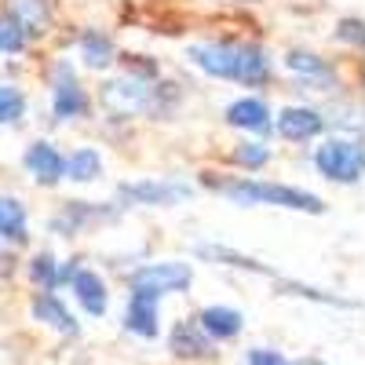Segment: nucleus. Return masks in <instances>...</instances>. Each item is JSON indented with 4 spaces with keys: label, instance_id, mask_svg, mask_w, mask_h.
<instances>
[{
    "label": "nucleus",
    "instance_id": "nucleus-1",
    "mask_svg": "<svg viewBox=\"0 0 365 365\" xmlns=\"http://www.w3.org/2000/svg\"><path fill=\"white\" fill-rule=\"evenodd\" d=\"M190 58L194 66L223 81L263 84L270 77V58L259 44H194Z\"/></svg>",
    "mask_w": 365,
    "mask_h": 365
},
{
    "label": "nucleus",
    "instance_id": "nucleus-2",
    "mask_svg": "<svg viewBox=\"0 0 365 365\" xmlns=\"http://www.w3.org/2000/svg\"><path fill=\"white\" fill-rule=\"evenodd\" d=\"M230 201L237 205H278V208H296V212H322V197L296 190V187H282V182H256V179H237V182H223L220 187Z\"/></svg>",
    "mask_w": 365,
    "mask_h": 365
},
{
    "label": "nucleus",
    "instance_id": "nucleus-3",
    "mask_svg": "<svg viewBox=\"0 0 365 365\" xmlns=\"http://www.w3.org/2000/svg\"><path fill=\"white\" fill-rule=\"evenodd\" d=\"M314 165L332 182H358L365 168V150L358 139H329L314 150Z\"/></svg>",
    "mask_w": 365,
    "mask_h": 365
},
{
    "label": "nucleus",
    "instance_id": "nucleus-4",
    "mask_svg": "<svg viewBox=\"0 0 365 365\" xmlns=\"http://www.w3.org/2000/svg\"><path fill=\"white\" fill-rule=\"evenodd\" d=\"M194 285V270L187 263H150L132 274V292H150V296H165V292H187Z\"/></svg>",
    "mask_w": 365,
    "mask_h": 365
},
{
    "label": "nucleus",
    "instance_id": "nucleus-5",
    "mask_svg": "<svg viewBox=\"0 0 365 365\" xmlns=\"http://www.w3.org/2000/svg\"><path fill=\"white\" fill-rule=\"evenodd\" d=\"M154 99H158V88L146 77H120L103 88V103L113 113H146L154 110Z\"/></svg>",
    "mask_w": 365,
    "mask_h": 365
},
{
    "label": "nucleus",
    "instance_id": "nucleus-6",
    "mask_svg": "<svg viewBox=\"0 0 365 365\" xmlns=\"http://www.w3.org/2000/svg\"><path fill=\"white\" fill-rule=\"evenodd\" d=\"M190 194L194 190L187 182H172V179H143L120 187V197L132 205H175V201H187Z\"/></svg>",
    "mask_w": 365,
    "mask_h": 365
},
{
    "label": "nucleus",
    "instance_id": "nucleus-7",
    "mask_svg": "<svg viewBox=\"0 0 365 365\" xmlns=\"http://www.w3.org/2000/svg\"><path fill=\"white\" fill-rule=\"evenodd\" d=\"M285 66H289V73H296L303 84H311V91H336L340 88V73L332 70L322 55H314V51H289L285 55Z\"/></svg>",
    "mask_w": 365,
    "mask_h": 365
},
{
    "label": "nucleus",
    "instance_id": "nucleus-8",
    "mask_svg": "<svg viewBox=\"0 0 365 365\" xmlns=\"http://www.w3.org/2000/svg\"><path fill=\"white\" fill-rule=\"evenodd\" d=\"M51 110H55L58 120H73V117H84L88 113V96H84V88L77 84V77H73L70 66H58Z\"/></svg>",
    "mask_w": 365,
    "mask_h": 365
},
{
    "label": "nucleus",
    "instance_id": "nucleus-9",
    "mask_svg": "<svg viewBox=\"0 0 365 365\" xmlns=\"http://www.w3.org/2000/svg\"><path fill=\"white\" fill-rule=\"evenodd\" d=\"M278 132L292 143H307V139H318L325 132V117L311 106H289L278 117Z\"/></svg>",
    "mask_w": 365,
    "mask_h": 365
},
{
    "label": "nucleus",
    "instance_id": "nucleus-10",
    "mask_svg": "<svg viewBox=\"0 0 365 365\" xmlns=\"http://www.w3.org/2000/svg\"><path fill=\"white\" fill-rule=\"evenodd\" d=\"M22 165L29 168V175H37V182H44V187H51V182H58L66 175V158L58 154L51 143H34L26 150Z\"/></svg>",
    "mask_w": 365,
    "mask_h": 365
},
{
    "label": "nucleus",
    "instance_id": "nucleus-11",
    "mask_svg": "<svg viewBox=\"0 0 365 365\" xmlns=\"http://www.w3.org/2000/svg\"><path fill=\"white\" fill-rule=\"evenodd\" d=\"M73 274H77V259H55L51 252H41V256L29 259V278H34L44 292H55L58 285L73 282Z\"/></svg>",
    "mask_w": 365,
    "mask_h": 365
},
{
    "label": "nucleus",
    "instance_id": "nucleus-12",
    "mask_svg": "<svg viewBox=\"0 0 365 365\" xmlns=\"http://www.w3.org/2000/svg\"><path fill=\"white\" fill-rule=\"evenodd\" d=\"M125 329L135 332V336L154 340V336H158V296H150V292H132L128 311H125Z\"/></svg>",
    "mask_w": 365,
    "mask_h": 365
},
{
    "label": "nucleus",
    "instance_id": "nucleus-13",
    "mask_svg": "<svg viewBox=\"0 0 365 365\" xmlns=\"http://www.w3.org/2000/svg\"><path fill=\"white\" fill-rule=\"evenodd\" d=\"M73 292H77V299H81V307L91 314V318H103L106 314V307H110V296H106V285H103V278L96 270H84V267H77V274H73Z\"/></svg>",
    "mask_w": 365,
    "mask_h": 365
},
{
    "label": "nucleus",
    "instance_id": "nucleus-14",
    "mask_svg": "<svg viewBox=\"0 0 365 365\" xmlns=\"http://www.w3.org/2000/svg\"><path fill=\"white\" fill-rule=\"evenodd\" d=\"M168 347H172V354H179V358H205V354H212V344H208V336H205V329H201L194 318L175 322L172 336H168Z\"/></svg>",
    "mask_w": 365,
    "mask_h": 365
},
{
    "label": "nucleus",
    "instance_id": "nucleus-15",
    "mask_svg": "<svg viewBox=\"0 0 365 365\" xmlns=\"http://www.w3.org/2000/svg\"><path fill=\"white\" fill-rule=\"evenodd\" d=\"M197 325L205 329V336L234 340L241 332V325H245V318H241V311H234V307H205L197 314Z\"/></svg>",
    "mask_w": 365,
    "mask_h": 365
},
{
    "label": "nucleus",
    "instance_id": "nucleus-16",
    "mask_svg": "<svg viewBox=\"0 0 365 365\" xmlns=\"http://www.w3.org/2000/svg\"><path fill=\"white\" fill-rule=\"evenodd\" d=\"M227 120L234 128H245V132H267L270 128V110L263 99H237L227 106Z\"/></svg>",
    "mask_w": 365,
    "mask_h": 365
},
{
    "label": "nucleus",
    "instance_id": "nucleus-17",
    "mask_svg": "<svg viewBox=\"0 0 365 365\" xmlns=\"http://www.w3.org/2000/svg\"><path fill=\"white\" fill-rule=\"evenodd\" d=\"M113 212H117L113 205L106 208V205H84V201H70V205H66V216L51 220V230L73 234V230H81V227H84V223H91V220H110Z\"/></svg>",
    "mask_w": 365,
    "mask_h": 365
},
{
    "label": "nucleus",
    "instance_id": "nucleus-18",
    "mask_svg": "<svg viewBox=\"0 0 365 365\" xmlns=\"http://www.w3.org/2000/svg\"><path fill=\"white\" fill-rule=\"evenodd\" d=\"M34 318L37 322H44V325H51V329H58V332H77V322H73V314L63 307V299H58L55 292H41L37 299H34Z\"/></svg>",
    "mask_w": 365,
    "mask_h": 365
},
{
    "label": "nucleus",
    "instance_id": "nucleus-19",
    "mask_svg": "<svg viewBox=\"0 0 365 365\" xmlns=\"http://www.w3.org/2000/svg\"><path fill=\"white\" fill-rule=\"evenodd\" d=\"M81 58L91 66V70H106L113 58H117V48L106 34H96V29H88L81 37Z\"/></svg>",
    "mask_w": 365,
    "mask_h": 365
},
{
    "label": "nucleus",
    "instance_id": "nucleus-20",
    "mask_svg": "<svg viewBox=\"0 0 365 365\" xmlns=\"http://www.w3.org/2000/svg\"><path fill=\"white\" fill-rule=\"evenodd\" d=\"M8 8L19 26H22V34H41V29L48 26V4L44 0H8Z\"/></svg>",
    "mask_w": 365,
    "mask_h": 365
},
{
    "label": "nucleus",
    "instance_id": "nucleus-21",
    "mask_svg": "<svg viewBox=\"0 0 365 365\" xmlns=\"http://www.w3.org/2000/svg\"><path fill=\"white\" fill-rule=\"evenodd\" d=\"M26 208L15 197H0V237L4 241H26Z\"/></svg>",
    "mask_w": 365,
    "mask_h": 365
},
{
    "label": "nucleus",
    "instance_id": "nucleus-22",
    "mask_svg": "<svg viewBox=\"0 0 365 365\" xmlns=\"http://www.w3.org/2000/svg\"><path fill=\"white\" fill-rule=\"evenodd\" d=\"M99 172H103V158L96 154L91 146H84V150H77V154L66 161V175L70 179H77V182H88V179H99Z\"/></svg>",
    "mask_w": 365,
    "mask_h": 365
},
{
    "label": "nucleus",
    "instance_id": "nucleus-23",
    "mask_svg": "<svg viewBox=\"0 0 365 365\" xmlns=\"http://www.w3.org/2000/svg\"><path fill=\"white\" fill-rule=\"evenodd\" d=\"M194 252H197V256H205V259H220L223 267H241V270H256V274H267V267H263V263H256L252 256L230 252V249H223V245H197Z\"/></svg>",
    "mask_w": 365,
    "mask_h": 365
},
{
    "label": "nucleus",
    "instance_id": "nucleus-24",
    "mask_svg": "<svg viewBox=\"0 0 365 365\" xmlns=\"http://www.w3.org/2000/svg\"><path fill=\"white\" fill-rule=\"evenodd\" d=\"M26 113V96L15 84H0V125H15Z\"/></svg>",
    "mask_w": 365,
    "mask_h": 365
},
{
    "label": "nucleus",
    "instance_id": "nucleus-25",
    "mask_svg": "<svg viewBox=\"0 0 365 365\" xmlns=\"http://www.w3.org/2000/svg\"><path fill=\"white\" fill-rule=\"evenodd\" d=\"M26 48V34L15 19H0V55H19Z\"/></svg>",
    "mask_w": 365,
    "mask_h": 365
},
{
    "label": "nucleus",
    "instance_id": "nucleus-26",
    "mask_svg": "<svg viewBox=\"0 0 365 365\" xmlns=\"http://www.w3.org/2000/svg\"><path fill=\"white\" fill-rule=\"evenodd\" d=\"M234 161L245 165V168H263V165L270 161V150H267L263 143H241V146L234 150Z\"/></svg>",
    "mask_w": 365,
    "mask_h": 365
},
{
    "label": "nucleus",
    "instance_id": "nucleus-27",
    "mask_svg": "<svg viewBox=\"0 0 365 365\" xmlns=\"http://www.w3.org/2000/svg\"><path fill=\"white\" fill-rule=\"evenodd\" d=\"M245 365H292V361L278 351H270V347H256V351H249Z\"/></svg>",
    "mask_w": 365,
    "mask_h": 365
},
{
    "label": "nucleus",
    "instance_id": "nucleus-28",
    "mask_svg": "<svg viewBox=\"0 0 365 365\" xmlns=\"http://www.w3.org/2000/svg\"><path fill=\"white\" fill-rule=\"evenodd\" d=\"M340 41L361 44V19H344V22H340Z\"/></svg>",
    "mask_w": 365,
    "mask_h": 365
},
{
    "label": "nucleus",
    "instance_id": "nucleus-29",
    "mask_svg": "<svg viewBox=\"0 0 365 365\" xmlns=\"http://www.w3.org/2000/svg\"><path fill=\"white\" fill-rule=\"evenodd\" d=\"M296 365H325V361H314V358H303V361H296Z\"/></svg>",
    "mask_w": 365,
    "mask_h": 365
}]
</instances>
